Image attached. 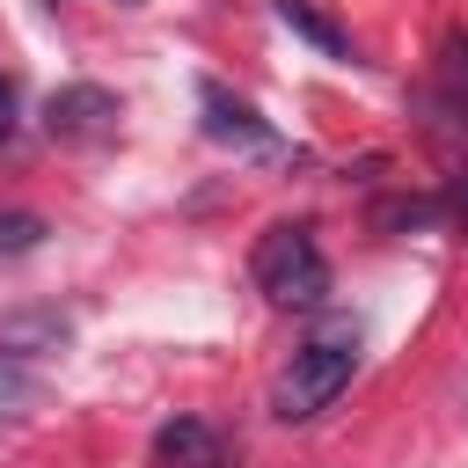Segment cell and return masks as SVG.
<instances>
[{"mask_svg":"<svg viewBox=\"0 0 468 468\" xmlns=\"http://www.w3.org/2000/svg\"><path fill=\"white\" fill-rule=\"evenodd\" d=\"M271 7H278V22H285L292 37H307L322 58H358V51H351V37H344V29H336L314 0H271Z\"/></svg>","mask_w":468,"mask_h":468,"instance_id":"obj_6","label":"cell"},{"mask_svg":"<svg viewBox=\"0 0 468 468\" xmlns=\"http://www.w3.org/2000/svg\"><path fill=\"white\" fill-rule=\"evenodd\" d=\"M117 117H124L117 95L95 88V80H66V88H51V102H44V132H51V139H110Z\"/></svg>","mask_w":468,"mask_h":468,"instance_id":"obj_3","label":"cell"},{"mask_svg":"<svg viewBox=\"0 0 468 468\" xmlns=\"http://www.w3.org/2000/svg\"><path fill=\"white\" fill-rule=\"evenodd\" d=\"M44 241V219L37 212H0V256H22Z\"/></svg>","mask_w":468,"mask_h":468,"instance_id":"obj_8","label":"cell"},{"mask_svg":"<svg viewBox=\"0 0 468 468\" xmlns=\"http://www.w3.org/2000/svg\"><path fill=\"white\" fill-rule=\"evenodd\" d=\"M154 468H219V439L205 417H168L154 431Z\"/></svg>","mask_w":468,"mask_h":468,"instance_id":"obj_5","label":"cell"},{"mask_svg":"<svg viewBox=\"0 0 468 468\" xmlns=\"http://www.w3.org/2000/svg\"><path fill=\"white\" fill-rule=\"evenodd\" d=\"M453 227H461V241H468V168L453 176Z\"/></svg>","mask_w":468,"mask_h":468,"instance_id":"obj_10","label":"cell"},{"mask_svg":"<svg viewBox=\"0 0 468 468\" xmlns=\"http://www.w3.org/2000/svg\"><path fill=\"white\" fill-rule=\"evenodd\" d=\"M256 292L271 300V307H322V292H329V256H322V241L307 234V227H271L263 241H256Z\"/></svg>","mask_w":468,"mask_h":468,"instance_id":"obj_2","label":"cell"},{"mask_svg":"<svg viewBox=\"0 0 468 468\" xmlns=\"http://www.w3.org/2000/svg\"><path fill=\"white\" fill-rule=\"evenodd\" d=\"M431 212H439V205H431V197H410V205H380V212H373V219H380V227H424V219H431Z\"/></svg>","mask_w":468,"mask_h":468,"instance_id":"obj_9","label":"cell"},{"mask_svg":"<svg viewBox=\"0 0 468 468\" xmlns=\"http://www.w3.org/2000/svg\"><path fill=\"white\" fill-rule=\"evenodd\" d=\"M124 7H139V0H124Z\"/></svg>","mask_w":468,"mask_h":468,"instance_id":"obj_12","label":"cell"},{"mask_svg":"<svg viewBox=\"0 0 468 468\" xmlns=\"http://www.w3.org/2000/svg\"><path fill=\"white\" fill-rule=\"evenodd\" d=\"M197 110H205V139H219V146H241V154H285V139L256 117V102H241V95H227L219 80H197Z\"/></svg>","mask_w":468,"mask_h":468,"instance_id":"obj_4","label":"cell"},{"mask_svg":"<svg viewBox=\"0 0 468 468\" xmlns=\"http://www.w3.org/2000/svg\"><path fill=\"white\" fill-rule=\"evenodd\" d=\"M15 132V88H7V73H0V139Z\"/></svg>","mask_w":468,"mask_h":468,"instance_id":"obj_11","label":"cell"},{"mask_svg":"<svg viewBox=\"0 0 468 468\" xmlns=\"http://www.w3.org/2000/svg\"><path fill=\"white\" fill-rule=\"evenodd\" d=\"M351 373H358V329H329V336L300 344L292 366L271 380V410H278L285 424H307V417H322V410L351 388Z\"/></svg>","mask_w":468,"mask_h":468,"instance_id":"obj_1","label":"cell"},{"mask_svg":"<svg viewBox=\"0 0 468 468\" xmlns=\"http://www.w3.org/2000/svg\"><path fill=\"white\" fill-rule=\"evenodd\" d=\"M37 402H44V380H37L22 358H7V351H0V417H29Z\"/></svg>","mask_w":468,"mask_h":468,"instance_id":"obj_7","label":"cell"}]
</instances>
